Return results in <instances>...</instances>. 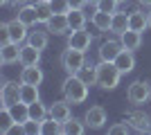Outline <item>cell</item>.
<instances>
[{"label":"cell","instance_id":"d6a6232c","mask_svg":"<svg viewBox=\"0 0 151 135\" xmlns=\"http://www.w3.org/2000/svg\"><path fill=\"white\" fill-rule=\"evenodd\" d=\"M117 5H120V2H117V0H99V2H97V9H101V11H108V14H115L117 11Z\"/></svg>","mask_w":151,"mask_h":135},{"label":"cell","instance_id":"277c9868","mask_svg":"<svg viewBox=\"0 0 151 135\" xmlns=\"http://www.w3.org/2000/svg\"><path fill=\"white\" fill-rule=\"evenodd\" d=\"M126 99H129V104H133V106L145 104L147 99H151V86L147 84V81H142V79L133 81V84L129 86V90H126Z\"/></svg>","mask_w":151,"mask_h":135},{"label":"cell","instance_id":"ab89813d","mask_svg":"<svg viewBox=\"0 0 151 135\" xmlns=\"http://www.w3.org/2000/svg\"><path fill=\"white\" fill-rule=\"evenodd\" d=\"M117 2H126V0H117Z\"/></svg>","mask_w":151,"mask_h":135},{"label":"cell","instance_id":"ba28073f","mask_svg":"<svg viewBox=\"0 0 151 135\" xmlns=\"http://www.w3.org/2000/svg\"><path fill=\"white\" fill-rule=\"evenodd\" d=\"M45 29L50 34H57V36H61V34H68L70 32V20H68V14H54L47 23H45Z\"/></svg>","mask_w":151,"mask_h":135},{"label":"cell","instance_id":"5bb4252c","mask_svg":"<svg viewBox=\"0 0 151 135\" xmlns=\"http://www.w3.org/2000/svg\"><path fill=\"white\" fill-rule=\"evenodd\" d=\"M120 43H122L124 50H131V52L140 50V45H142V32H135V29L129 27L124 34H120Z\"/></svg>","mask_w":151,"mask_h":135},{"label":"cell","instance_id":"5b68a950","mask_svg":"<svg viewBox=\"0 0 151 135\" xmlns=\"http://www.w3.org/2000/svg\"><path fill=\"white\" fill-rule=\"evenodd\" d=\"M93 43V36L90 32H86V27L81 29H70V36H68V47H75V50H81L86 52Z\"/></svg>","mask_w":151,"mask_h":135},{"label":"cell","instance_id":"7402d4cb","mask_svg":"<svg viewBox=\"0 0 151 135\" xmlns=\"http://www.w3.org/2000/svg\"><path fill=\"white\" fill-rule=\"evenodd\" d=\"M88 129L83 119H77V117H70L68 122H63V133L65 135H83V131Z\"/></svg>","mask_w":151,"mask_h":135},{"label":"cell","instance_id":"8fae6325","mask_svg":"<svg viewBox=\"0 0 151 135\" xmlns=\"http://www.w3.org/2000/svg\"><path fill=\"white\" fill-rule=\"evenodd\" d=\"M126 122L131 124L133 131H138V133H147V131H151V119L147 113H140V110H133V113H129L126 115Z\"/></svg>","mask_w":151,"mask_h":135},{"label":"cell","instance_id":"d6986e66","mask_svg":"<svg viewBox=\"0 0 151 135\" xmlns=\"http://www.w3.org/2000/svg\"><path fill=\"white\" fill-rule=\"evenodd\" d=\"M93 25L99 29V32H111V25H113V14L108 11H101V9H95L93 14Z\"/></svg>","mask_w":151,"mask_h":135},{"label":"cell","instance_id":"9c48e42d","mask_svg":"<svg viewBox=\"0 0 151 135\" xmlns=\"http://www.w3.org/2000/svg\"><path fill=\"white\" fill-rule=\"evenodd\" d=\"M0 61L5 65H12L16 61H20V43L5 41V43L0 45Z\"/></svg>","mask_w":151,"mask_h":135},{"label":"cell","instance_id":"ffe728a7","mask_svg":"<svg viewBox=\"0 0 151 135\" xmlns=\"http://www.w3.org/2000/svg\"><path fill=\"white\" fill-rule=\"evenodd\" d=\"M18 20H23L27 27L36 25L38 23V11H36V5H23L18 9V16H16Z\"/></svg>","mask_w":151,"mask_h":135},{"label":"cell","instance_id":"e0dca14e","mask_svg":"<svg viewBox=\"0 0 151 135\" xmlns=\"http://www.w3.org/2000/svg\"><path fill=\"white\" fill-rule=\"evenodd\" d=\"M129 27L135 29V32H145L149 27V14H145L142 9H135V11L129 14Z\"/></svg>","mask_w":151,"mask_h":135},{"label":"cell","instance_id":"2e32d148","mask_svg":"<svg viewBox=\"0 0 151 135\" xmlns=\"http://www.w3.org/2000/svg\"><path fill=\"white\" fill-rule=\"evenodd\" d=\"M38 61H41V50L38 47H34L32 43L20 47V63L23 65H38Z\"/></svg>","mask_w":151,"mask_h":135},{"label":"cell","instance_id":"52a82bcc","mask_svg":"<svg viewBox=\"0 0 151 135\" xmlns=\"http://www.w3.org/2000/svg\"><path fill=\"white\" fill-rule=\"evenodd\" d=\"M0 101H2L5 108L18 104L20 101V86L16 84V81H5V86H2V90H0Z\"/></svg>","mask_w":151,"mask_h":135},{"label":"cell","instance_id":"83f0119b","mask_svg":"<svg viewBox=\"0 0 151 135\" xmlns=\"http://www.w3.org/2000/svg\"><path fill=\"white\" fill-rule=\"evenodd\" d=\"M45 117H50V108H45L41 99L34 104H29V119H36V122H43Z\"/></svg>","mask_w":151,"mask_h":135},{"label":"cell","instance_id":"7a4b0ae2","mask_svg":"<svg viewBox=\"0 0 151 135\" xmlns=\"http://www.w3.org/2000/svg\"><path fill=\"white\" fill-rule=\"evenodd\" d=\"M120 79H122V72L115 65V61H99V65H97V86L99 88L113 90L117 88Z\"/></svg>","mask_w":151,"mask_h":135},{"label":"cell","instance_id":"d590c367","mask_svg":"<svg viewBox=\"0 0 151 135\" xmlns=\"http://www.w3.org/2000/svg\"><path fill=\"white\" fill-rule=\"evenodd\" d=\"M140 5H145V7H151V0H138Z\"/></svg>","mask_w":151,"mask_h":135},{"label":"cell","instance_id":"f35d334b","mask_svg":"<svg viewBox=\"0 0 151 135\" xmlns=\"http://www.w3.org/2000/svg\"><path fill=\"white\" fill-rule=\"evenodd\" d=\"M149 27H151V11H149Z\"/></svg>","mask_w":151,"mask_h":135},{"label":"cell","instance_id":"8d00e7d4","mask_svg":"<svg viewBox=\"0 0 151 135\" xmlns=\"http://www.w3.org/2000/svg\"><path fill=\"white\" fill-rule=\"evenodd\" d=\"M97 2H99V0H88V5H97Z\"/></svg>","mask_w":151,"mask_h":135},{"label":"cell","instance_id":"4316f807","mask_svg":"<svg viewBox=\"0 0 151 135\" xmlns=\"http://www.w3.org/2000/svg\"><path fill=\"white\" fill-rule=\"evenodd\" d=\"M27 43H32L34 47H38V50H45V47H47V29H36V32H29Z\"/></svg>","mask_w":151,"mask_h":135},{"label":"cell","instance_id":"1f68e13d","mask_svg":"<svg viewBox=\"0 0 151 135\" xmlns=\"http://www.w3.org/2000/svg\"><path fill=\"white\" fill-rule=\"evenodd\" d=\"M23 133H25V135H38V133H41V122H36V119H27V122L23 124Z\"/></svg>","mask_w":151,"mask_h":135},{"label":"cell","instance_id":"4dcf8cb0","mask_svg":"<svg viewBox=\"0 0 151 135\" xmlns=\"http://www.w3.org/2000/svg\"><path fill=\"white\" fill-rule=\"evenodd\" d=\"M50 5L54 14H70V9H72L68 0H50Z\"/></svg>","mask_w":151,"mask_h":135},{"label":"cell","instance_id":"3957f363","mask_svg":"<svg viewBox=\"0 0 151 135\" xmlns=\"http://www.w3.org/2000/svg\"><path fill=\"white\" fill-rule=\"evenodd\" d=\"M61 65L68 74H77L86 65V52L75 50V47H68V50L61 54Z\"/></svg>","mask_w":151,"mask_h":135},{"label":"cell","instance_id":"f546056e","mask_svg":"<svg viewBox=\"0 0 151 135\" xmlns=\"http://www.w3.org/2000/svg\"><path fill=\"white\" fill-rule=\"evenodd\" d=\"M36 11H38V23H47V20L54 16L50 0H38L36 2Z\"/></svg>","mask_w":151,"mask_h":135},{"label":"cell","instance_id":"44dd1931","mask_svg":"<svg viewBox=\"0 0 151 135\" xmlns=\"http://www.w3.org/2000/svg\"><path fill=\"white\" fill-rule=\"evenodd\" d=\"M129 29V14L126 11H115L113 14V25H111V32L113 34H124Z\"/></svg>","mask_w":151,"mask_h":135},{"label":"cell","instance_id":"603a6c76","mask_svg":"<svg viewBox=\"0 0 151 135\" xmlns=\"http://www.w3.org/2000/svg\"><path fill=\"white\" fill-rule=\"evenodd\" d=\"M41 99L38 95V86H32V84H20V101L25 104H34Z\"/></svg>","mask_w":151,"mask_h":135},{"label":"cell","instance_id":"d4e9b609","mask_svg":"<svg viewBox=\"0 0 151 135\" xmlns=\"http://www.w3.org/2000/svg\"><path fill=\"white\" fill-rule=\"evenodd\" d=\"M68 20H70V29H81V27H86L88 16L83 14V9H70Z\"/></svg>","mask_w":151,"mask_h":135},{"label":"cell","instance_id":"74e56055","mask_svg":"<svg viewBox=\"0 0 151 135\" xmlns=\"http://www.w3.org/2000/svg\"><path fill=\"white\" fill-rule=\"evenodd\" d=\"M12 2H14V5H18V2H25V0H12Z\"/></svg>","mask_w":151,"mask_h":135},{"label":"cell","instance_id":"30bf717a","mask_svg":"<svg viewBox=\"0 0 151 135\" xmlns=\"http://www.w3.org/2000/svg\"><path fill=\"white\" fill-rule=\"evenodd\" d=\"M7 36H9V41H14V43H23V41H27V25L23 23V20L14 18L7 23Z\"/></svg>","mask_w":151,"mask_h":135},{"label":"cell","instance_id":"4fadbf2b","mask_svg":"<svg viewBox=\"0 0 151 135\" xmlns=\"http://www.w3.org/2000/svg\"><path fill=\"white\" fill-rule=\"evenodd\" d=\"M41 81H43V70L38 65H23V70H20V84L41 86Z\"/></svg>","mask_w":151,"mask_h":135},{"label":"cell","instance_id":"cb8c5ba5","mask_svg":"<svg viewBox=\"0 0 151 135\" xmlns=\"http://www.w3.org/2000/svg\"><path fill=\"white\" fill-rule=\"evenodd\" d=\"M57 133H63V124L52 117H45L41 122V135H57Z\"/></svg>","mask_w":151,"mask_h":135},{"label":"cell","instance_id":"6da1fadb","mask_svg":"<svg viewBox=\"0 0 151 135\" xmlns=\"http://www.w3.org/2000/svg\"><path fill=\"white\" fill-rule=\"evenodd\" d=\"M63 99H68L72 106L83 104L88 99V84H83L77 74H68V79L63 81Z\"/></svg>","mask_w":151,"mask_h":135},{"label":"cell","instance_id":"8992f818","mask_svg":"<svg viewBox=\"0 0 151 135\" xmlns=\"http://www.w3.org/2000/svg\"><path fill=\"white\" fill-rule=\"evenodd\" d=\"M83 124L93 131H99L106 124V110L101 108V106H90L86 110V115H83Z\"/></svg>","mask_w":151,"mask_h":135},{"label":"cell","instance_id":"836d02e7","mask_svg":"<svg viewBox=\"0 0 151 135\" xmlns=\"http://www.w3.org/2000/svg\"><path fill=\"white\" fill-rule=\"evenodd\" d=\"M129 131H133L131 124H129V122H122V124L111 126V129H108V133H111V135H117V133H129Z\"/></svg>","mask_w":151,"mask_h":135},{"label":"cell","instance_id":"ac0fdd59","mask_svg":"<svg viewBox=\"0 0 151 135\" xmlns=\"http://www.w3.org/2000/svg\"><path fill=\"white\" fill-rule=\"evenodd\" d=\"M115 65L120 68L122 74H129V72L135 68V56H133L131 50H122L120 54H117V59H115Z\"/></svg>","mask_w":151,"mask_h":135},{"label":"cell","instance_id":"e575fe53","mask_svg":"<svg viewBox=\"0 0 151 135\" xmlns=\"http://www.w3.org/2000/svg\"><path fill=\"white\" fill-rule=\"evenodd\" d=\"M68 2H70L72 9H83V7L88 5V0H68Z\"/></svg>","mask_w":151,"mask_h":135},{"label":"cell","instance_id":"7c38bea8","mask_svg":"<svg viewBox=\"0 0 151 135\" xmlns=\"http://www.w3.org/2000/svg\"><path fill=\"white\" fill-rule=\"evenodd\" d=\"M50 117L52 119H57V122H68L70 117H72V108H70V101L68 99H61V101H54L50 104Z\"/></svg>","mask_w":151,"mask_h":135},{"label":"cell","instance_id":"9a60e30c","mask_svg":"<svg viewBox=\"0 0 151 135\" xmlns=\"http://www.w3.org/2000/svg\"><path fill=\"white\" fill-rule=\"evenodd\" d=\"M124 50L120 41H104L99 47V61H115L117 54Z\"/></svg>","mask_w":151,"mask_h":135},{"label":"cell","instance_id":"f1b7e54d","mask_svg":"<svg viewBox=\"0 0 151 135\" xmlns=\"http://www.w3.org/2000/svg\"><path fill=\"white\" fill-rule=\"evenodd\" d=\"M14 126H16V119H14L12 110L2 106V110H0V133H9Z\"/></svg>","mask_w":151,"mask_h":135},{"label":"cell","instance_id":"484cf974","mask_svg":"<svg viewBox=\"0 0 151 135\" xmlns=\"http://www.w3.org/2000/svg\"><path fill=\"white\" fill-rule=\"evenodd\" d=\"M77 77L88 86H97V65H83L81 70L77 72Z\"/></svg>","mask_w":151,"mask_h":135}]
</instances>
